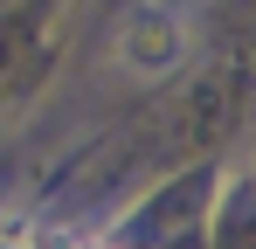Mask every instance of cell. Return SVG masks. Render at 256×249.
I'll return each mask as SVG.
<instances>
[{
  "label": "cell",
  "mask_w": 256,
  "mask_h": 249,
  "mask_svg": "<svg viewBox=\"0 0 256 249\" xmlns=\"http://www.w3.org/2000/svg\"><path fill=\"white\" fill-rule=\"evenodd\" d=\"M118 56L138 76H166L173 62L187 56V21L173 14L166 0H146V7H132L125 28H118Z\"/></svg>",
  "instance_id": "1"
}]
</instances>
